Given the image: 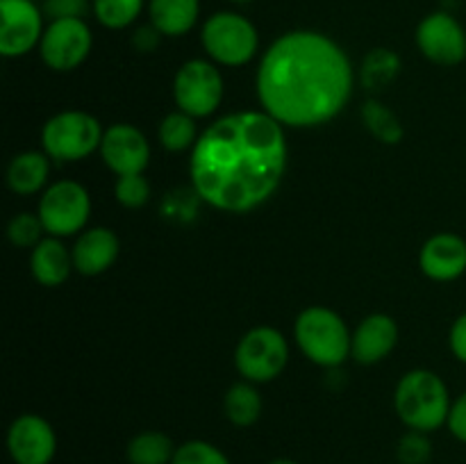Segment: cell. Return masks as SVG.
Returning a JSON list of instances; mask_svg holds the SVG:
<instances>
[{
	"mask_svg": "<svg viewBox=\"0 0 466 464\" xmlns=\"http://www.w3.org/2000/svg\"><path fill=\"white\" fill-rule=\"evenodd\" d=\"M287 127L262 109L226 114L200 132L189 155L196 198L228 214H246L267 203L289 164Z\"/></svg>",
	"mask_w": 466,
	"mask_h": 464,
	"instance_id": "6da1fadb",
	"label": "cell"
},
{
	"mask_svg": "<svg viewBox=\"0 0 466 464\" xmlns=\"http://www.w3.org/2000/svg\"><path fill=\"white\" fill-rule=\"evenodd\" d=\"M262 112L305 130L330 123L353 98L355 68L346 50L317 30H289L262 53L255 76Z\"/></svg>",
	"mask_w": 466,
	"mask_h": 464,
	"instance_id": "7a4b0ae2",
	"label": "cell"
},
{
	"mask_svg": "<svg viewBox=\"0 0 466 464\" xmlns=\"http://www.w3.org/2000/svg\"><path fill=\"white\" fill-rule=\"evenodd\" d=\"M451 391L444 378L431 368H412L394 389V409L408 430L435 432L449 421Z\"/></svg>",
	"mask_w": 466,
	"mask_h": 464,
	"instance_id": "3957f363",
	"label": "cell"
},
{
	"mask_svg": "<svg viewBox=\"0 0 466 464\" xmlns=\"http://www.w3.org/2000/svg\"><path fill=\"white\" fill-rule=\"evenodd\" d=\"M294 339L309 362L323 368H339L350 358L353 332L335 309L312 305L296 317Z\"/></svg>",
	"mask_w": 466,
	"mask_h": 464,
	"instance_id": "277c9868",
	"label": "cell"
},
{
	"mask_svg": "<svg viewBox=\"0 0 466 464\" xmlns=\"http://www.w3.org/2000/svg\"><path fill=\"white\" fill-rule=\"evenodd\" d=\"M200 44L218 66H246L259 53V32L248 16L232 9L214 12L200 25Z\"/></svg>",
	"mask_w": 466,
	"mask_h": 464,
	"instance_id": "5b68a950",
	"label": "cell"
},
{
	"mask_svg": "<svg viewBox=\"0 0 466 464\" xmlns=\"http://www.w3.org/2000/svg\"><path fill=\"white\" fill-rule=\"evenodd\" d=\"M103 135L105 130L98 118L82 109H66L44 123L41 146L55 162H82L100 150Z\"/></svg>",
	"mask_w": 466,
	"mask_h": 464,
	"instance_id": "8992f818",
	"label": "cell"
},
{
	"mask_svg": "<svg viewBox=\"0 0 466 464\" xmlns=\"http://www.w3.org/2000/svg\"><path fill=\"white\" fill-rule=\"evenodd\" d=\"M287 364H289V341L278 328H250L235 348L237 371L253 385L276 380Z\"/></svg>",
	"mask_w": 466,
	"mask_h": 464,
	"instance_id": "52a82bcc",
	"label": "cell"
},
{
	"mask_svg": "<svg viewBox=\"0 0 466 464\" xmlns=\"http://www.w3.org/2000/svg\"><path fill=\"white\" fill-rule=\"evenodd\" d=\"M226 82L212 59H189L173 76V100L180 112L208 118L221 107Z\"/></svg>",
	"mask_w": 466,
	"mask_h": 464,
	"instance_id": "ba28073f",
	"label": "cell"
},
{
	"mask_svg": "<svg viewBox=\"0 0 466 464\" xmlns=\"http://www.w3.org/2000/svg\"><path fill=\"white\" fill-rule=\"evenodd\" d=\"M46 235L66 239L86 230L91 217V196L76 180H57L44 189L36 207Z\"/></svg>",
	"mask_w": 466,
	"mask_h": 464,
	"instance_id": "9c48e42d",
	"label": "cell"
},
{
	"mask_svg": "<svg viewBox=\"0 0 466 464\" xmlns=\"http://www.w3.org/2000/svg\"><path fill=\"white\" fill-rule=\"evenodd\" d=\"M94 48V32L85 18L48 21L39 44L41 62L55 73H68L82 66Z\"/></svg>",
	"mask_w": 466,
	"mask_h": 464,
	"instance_id": "30bf717a",
	"label": "cell"
},
{
	"mask_svg": "<svg viewBox=\"0 0 466 464\" xmlns=\"http://www.w3.org/2000/svg\"><path fill=\"white\" fill-rule=\"evenodd\" d=\"M44 16L35 0H0V55L18 59L39 48L46 30Z\"/></svg>",
	"mask_w": 466,
	"mask_h": 464,
	"instance_id": "8fae6325",
	"label": "cell"
},
{
	"mask_svg": "<svg viewBox=\"0 0 466 464\" xmlns=\"http://www.w3.org/2000/svg\"><path fill=\"white\" fill-rule=\"evenodd\" d=\"M417 48L437 66H460L466 59V30L451 12L437 9L421 18L414 32Z\"/></svg>",
	"mask_w": 466,
	"mask_h": 464,
	"instance_id": "7c38bea8",
	"label": "cell"
},
{
	"mask_svg": "<svg viewBox=\"0 0 466 464\" xmlns=\"http://www.w3.org/2000/svg\"><path fill=\"white\" fill-rule=\"evenodd\" d=\"M7 453L14 464H50L57 455V432L41 414H18L7 428Z\"/></svg>",
	"mask_w": 466,
	"mask_h": 464,
	"instance_id": "4fadbf2b",
	"label": "cell"
},
{
	"mask_svg": "<svg viewBox=\"0 0 466 464\" xmlns=\"http://www.w3.org/2000/svg\"><path fill=\"white\" fill-rule=\"evenodd\" d=\"M100 157L116 176L144 173L150 164V144L144 132L132 123H114L100 141Z\"/></svg>",
	"mask_w": 466,
	"mask_h": 464,
	"instance_id": "5bb4252c",
	"label": "cell"
},
{
	"mask_svg": "<svg viewBox=\"0 0 466 464\" xmlns=\"http://www.w3.org/2000/svg\"><path fill=\"white\" fill-rule=\"evenodd\" d=\"M419 268L435 282H453L466 273V239L455 232H437L419 250Z\"/></svg>",
	"mask_w": 466,
	"mask_h": 464,
	"instance_id": "9a60e30c",
	"label": "cell"
},
{
	"mask_svg": "<svg viewBox=\"0 0 466 464\" xmlns=\"http://www.w3.org/2000/svg\"><path fill=\"white\" fill-rule=\"evenodd\" d=\"M399 323L390 314H369L367 318L358 323L350 341V358L364 367L380 364L391 355V350L399 344Z\"/></svg>",
	"mask_w": 466,
	"mask_h": 464,
	"instance_id": "2e32d148",
	"label": "cell"
},
{
	"mask_svg": "<svg viewBox=\"0 0 466 464\" xmlns=\"http://www.w3.org/2000/svg\"><path fill=\"white\" fill-rule=\"evenodd\" d=\"M71 253L76 271L80 276L96 277L114 267L118 253H121V241H118L116 232L109 227L94 226L77 235Z\"/></svg>",
	"mask_w": 466,
	"mask_h": 464,
	"instance_id": "e0dca14e",
	"label": "cell"
},
{
	"mask_svg": "<svg viewBox=\"0 0 466 464\" xmlns=\"http://www.w3.org/2000/svg\"><path fill=\"white\" fill-rule=\"evenodd\" d=\"M76 271L73 253L57 237L46 235L35 248L30 250V273L39 285L59 287Z\"/></svg>",
	"mask_w": 466,
	"mask_h": 464,
	"instance_id": "ac0fdd59",
	"label": "cell"
},
{
	"mask_svg": "<svg viewBox=\"0 0 466 464\" xmlns=\"http://www.w3.org/2000/svg\"><path fill=\"white\" fill-rule=\"evenodd\" d=\"M200 0H148V23L162 36H185L198 25Z\"/></svg>",
	"mask_w": 466,
	"mask_h": 464,
	"instance_id": "d6986e66",
	"label": "cell"
},
{
	"mask_svg": "<svg viewBox=\"0 0 466 464\" xmlns=\"http://www.w3.org/2000/svg\"><path fill=\"white\" fill-rule=\"evenodd\" d=\"M50 177V157L44 150H23L7 166V187L16 196H35L46 189Z\"/></svg>",
	"mask_w": 466,
	"mask_h": 464,
	"instance_id": "ffe728a7",
	"label": "cell"
},
{
	"mask_svg": "<svg viewBox=\"0 0 466 464\" xmlns=\"http://www.w3.org/2000/svg\"><path fill=\"white\" fill-rule=\"evenodd\" d=\"M262 394L258 391V385L248 380L235 382L223 396V412L235 428L255 426L262 417Z\"/></svg>",
	"mask_w": 466,
	"mask_h": 464,
	"instance_id": "44dd1931",
	"label": "cell"
},
{
	"mask_svg": "<svg viewBox=\"0 0 466 464\" xmlns=\"http://www.w3.org/2000/svg\"><path fill=\"white\" fill-rule=\"evenodd\" d=\"M177 446L159 430L137 432L126 446V459L130 464H171Z\"/></svg>",
	"mask_w": 466,
	"mask_h": 464,
	"instance_id": "7402d4cb",
	"label": "cell"
},
{
	"mask_svg": "<svg viewBox=\"0 0 466 464\" xmlns=\"http://www.w3.org/2000/svg\"><path fill=\"white\" fill-rule=\"evenodd\" d=\"M198 118L189 116V114L176 112L167 114V116L159 121L157 127V141L162 144L164 150L168 153H185V150H194L196 141H198Z\"/></svg>",
	"mask_w": 466,
	"mask_h": 464,
	"instance_id": "603a6c76",
	"label": "cell"
},
{
	"mask_svg": "<svg viewBox=\"0 0 466 464\" xmlns=\"http://www.w3.org/2000/svg\"><path fill=\"white\" fill-rule=\"evenodd\" d=\"M146 0H91L94 18L107 30H126L144 12Z\"/></svg>",
	"mask_w": 466,
	"mask_h": 464,
	"instance_id": "cb8c5ba5",
	"label": "cell"
},
{
	"mask_svg": "<svg viewBox=\"0 0 466 464\" xmlns=\"http://www.w3.org/2000/svg\"><path fill=\"white\" fill-rule=\"evenodd\" d=\"M400 73V57L390 48H373L362 62V82L369 89H385Z\"/></svg>",
	"mask_w": 466,
	"mask_h": 464,
	"instance_id": "d4e9b609",
	"label": "cell"
},
{
	"mask_svg": "<svg viewBox=\"0 0 466 464\" xmlns=\"http://www.w3.org/2000/svg\"><path fill=\"white\" fill-rule=\"evenodd\" d=\"M362 118L367 123L369 132L376 136L382 144H399L403 139V126H400V118L391 112L390 107H385L378 100H369L362 107Z\"/></svg>",
	"mask_w": 466,
	"mask_h": 464,
	"instance_id": "484cf974",
	"label": "cell"
},
{
	"mask_svg": "<svg viewBox=\"0 0 466 464\" xmlns=\"http://www.w3.org/2000/svg\"><path fill=\"white\" fill-rule=\"evenodd\" d=\"M44 237L46 230L39 214L21 212L16 214V217H12V221L7 223V239L12 241V246H16V248L32 250Z\"/></svg>",
	"mask_w": 466,
	"mask_h": 464,
	"instance_id": "4316f807",
	"label": "cell"
},
{
	"mask_svg": "<svg viewBox=\"0 0 466 464\" xmlns=\"http://www.w3.org/2000/svg\"><path fill=\"white\" fill-rule=\"evenodd\" d=\"M171 464H232L230 458L208 439H189L176 449Z\"/></svg>",
	"mask_w": 466,
	"mask_h": 464,
	"instance_id": "83f0119b",
	"label": "cell"
},
{
	"mask_svg": "<svg viewBox=\"0 0 466 464\" xmlns=\"http://www.w3.org/2000/svg\"><path fill=\"white\" fill-rule=\"evenodd\" d=\"M114 196L118 205L126 209H139L150 200V185L144 173H127V176H116L114 185Z\"/></svg>",
	"mask_w": 466,
	"mask_h": 464,
	"instance_id": "f1b7e54d",
	"label": "cell"
},
{
	"mask_svg": "<svg viewBox=\"0 0 466 464\" xmlns=\"http://www.w3.org/2000/svg\"><path fill=\"white\" fill-rule=\"evenodd\" d=\"M435 453L431 435L419 430H408L396 444V459L399 464H428Z\"/></svg>",
	"mask_w": 466,
	"mask_h": 464,
	"instance_id": "f546056e",
	"label": "cell"
},
{
	"mask_svg": "<svg viewBox=\"0 0 466 464\" xmlns=\"http://www.w3.org/2000/svg\"><path fill=\"white\" fill-rule=\"evenodd\" d=\"M48 21L59 18H85L91 9V0H44L41 5Z\"/></svg>",
	"mask_w": 466,
	"mask_h": 464,
	"instance_id": "4dcf8cb0",
	"label": "cell"
},
{
	"mask_svg": "<svg viewBox=\"0 0 466 464\" xmlns=\"http://www.w3.org/2000/svg\"><path fill=\"white\" fill-rule=\"evenodd\" d=\"M446 428H449V432L460 441V444H466V391H462V394L453 400V405H451Z\"/></svg>",
	"mask_w": 466,
	"mask_h": 464,
	"instance_id": "1f68e13d",
	"label": "cell"
},
{
	"mask_svg": "<svg viewBox=\"0 0 466 464\" xmlns=\"http://www.w3.org/2000/svg\"><path fill=\"white\" fill-rule=\"evenodd\" d=\"M449 346H451V353L455 355V359L466 364V312L460 314V317L453 321V326H451Z\"/></svg>",
	"mask_w": 466,
	"mask_h": 464,
	"instance_id": "d6a6232c",
	"label": "cell"
},
{
	"mask_svg": "<svg viewBox=\"0 0 466 464\" xmlns=\"http://www.w3.org/2000/svg\"><path fill=\"white\" fill-rule=\"evenodd\" d=\"M159 41H162V35H159L150 23L148 25L137 27L135 35H132V45H135V50H139V53H153L159 45Z\"/></svg>",
	"mask_w": 466,
	"mask_h": 464,
	"instance_id": "836d02e7",
	"label": "cell"
},
{
	"mask_svg": "<svg viewBox=\"0 0 466 464\" xmlns=\"http://www.w3.org/2000/svg\"><path fill=\"white\" fill-rule=\"evenodd\" d=\"M268 464H300V462H296V459H289V458H278V459H271Z\"/></svg>",
	"mask_w": 466,
	"mask_h": 464,
	"instance_id": "e575fe53",
	"label": "cell"
},
{
	"mask_svg": "<svg viewBox=\"0 0 466 464\" xmlns=\"http://www.w3.org/2000/svg\"><path fill=\"white\" fill-rule=\"evenodd\" d=\"M230 3H235V5H246V3H253V0H230Z\"/></svg>",
	"mask_w": 466,
	"mask_h": 464,
	"instance_id": "d590c367",
	"label": "cell"
},
{
	"mask_svg": "<svg viewBox=\"0 0 466 464\" xmlns=\"http://www.w3.org/2000/svg\"><path fill=\"white\" fill-rule=\"evenodd\" d=\"M396 464H399V462H396Z\"/></svg>",
	"mask_w": 466,
	"mask_h": 464,
	"instance_id": "8d00e7d4",
	"label": "cell"
}]
</instances>
